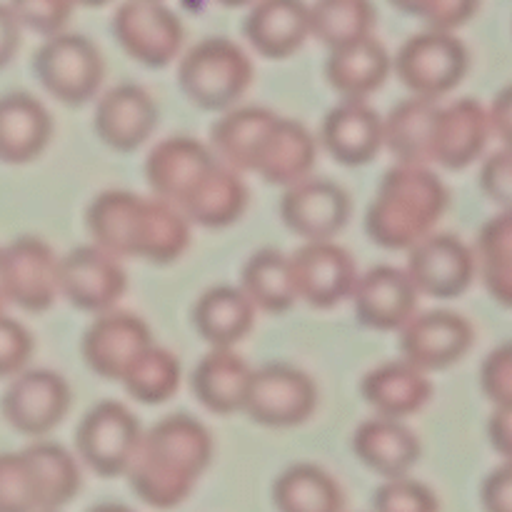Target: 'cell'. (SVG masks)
<instances>
[{
	"label": "cell",
	"instance_id": "obj_1",
	"mask_svg": "<svg viewBox=\"0 0 512 512\" xmlns=\"http://www.w3.org/2000/svg\"><path fill=\"white\" fill-rule=\"evenodd\" d=\"M213 460V435L198 418L178 413L140 435L128 468L133 493L145 505L170 510L183 505Z\"/></svg>",
	"mask_w": 512,
	"mask_h": 512
},
{
	"label": "cell",
	"instance_id": "obj_2",
	"mask_svg": "<svg viewBox=\"0 0 512 512\" xmlns=\"http://www.w3.org/2000/svg\"><path fill=\"white\" fill-rule=\"evenodd\" d=\"M448 205V188L428 165L398 163L383 175L370 200L365 230L383 250H410L435 233Z\"/></svg>",
	"mask_w": 512,
	"mask_h": 512
},
{
	"label": "cell",
	"instance_id": "obj_3",
	"mask_svg": "<svg viewBox=\"0 0 512 512\" xmlns=\"http://www.w3.org/2000/svg\"><path fill=\"white\" fill-rule=\"evenodd\" d=\"M253 63L228 38L200 40L180 58L178 80L185 98L203 110H230L253 85Z\"/></svg>",
	"mask_w": 512,
	"mask_h": 512
},
{
	"label": "cell",
	"instance_id": "obj_4",
	"mask_svg": "<svg viewBox=\"0 0 512 512\" xmlns=\"http://www.w3.org/2000/svg\"><path fill=\"white\" fill-rule=\"evenodd\" d=\"M470 55L463 40L450 30H423L405 40L393 60L400 83L418 98L438 100L453 93L468 75Z\"/></svg>",
	"mask_w": 512,
	"mask_h": 512
},
{
	"label": "cell",
	"instance_id": "obj_5",
	"mask_svg": "<svg viewBox=\"0 0 512 512\" xmlns=\"http://www.w3.org/2000/svg\"><path fill=\"white\" fill-rule=\"evenodd\" d=\"M33 70L55 100L85 105L100 93L105 63L93 40L63 30L45 38L33 58Z\"/></svg>",
	"mask_w": 512,
	"mask_h": 512
},
{
	"label": "cell",
	"instance_id": "obj_6",
	"mask_svg": "<svg viewBox=\"0 0 512 512\" xmlns=\"http://www.w3.org/2000/svg\"><path fill=\"white\" fill-rule=\"evenodd\" d=\"M120 48L148 68H165L183 50L185 28L163 0H125L113 15Z\"/></svg>",
	"mask_w": 512,
	"mask_h": 512
},
{
	"label": "cell",
	"instance_id": "obj_7",
	"mask_svg": "<svg viewBox=\"0 0 512 512\" xmlns=\"http://www.w3.org/2000/svg\"><path fill=\"white\" fill-rule=\"evenodd\" d=\"M140 435L143 428L130 408L118 400H103L80 420L75 445L90 470L103 478H118L128 473Z\"/></svg>",
	"mask_w": 512,
	"mask_h": 512
},
{
	"label": "cell",
	"instance_id": "obj_8",
	"mask_svg": "<svg viewBox=\"0 0 512 512\" xmlns=\"http://www.w3.org/2000/svg\"><path fill=\"white\" fill-rule=\"evenodd\" d=\"M315 405L313 378L293 365L275 363L253 373L243 413L265 428H295L315 413Z\"/></svg>",
	"mask_w": 512,
	"mask_h": 512
},
{
	"label": "cell",
	"instance_id": "obj_9",
	"mask_svg": "<svg viewBox=\"0 0 512 512\" xmlns=\"http://www.w3.org/2000/svg\"><path fill=\"white\" fill-rule=\"evenodd\" d=\"M0 408L10 428L30 438H43L68 415L70 385L55 370L25 368L10 378Z\"/></svg>",
	"mask_w": 512,
	"mask_h": 512
},
{
	"label": "cell",
	"instance_id": "obj_10",
	"mask_svg": "<svg viewBox=\"0 0 512 512\" xmlns=\"http://www.w3.org/2000/svg\"><path fill=\"white\" fill-rule=\"evenodd\" d=\"M128 288L120 258L98 245H80L60 258V295L85 313H108Z\"/></svg>",
	"mask_w": 512,
	"mask_h": 512
},
{
	"label": "cell",
	"instance_id": "obj_11",
	"mask_svg": "<svg viewBox=\"0 0 512 512\" xmlns=\"http://www.w3.org/2000/svg\"><path fill=\"white\" fill-rule=\"evenodd\" d=\"M8 300L28 313H45L60 298V258L38 235H20L3 248Z\"/></svg>",
	"mask_w": 512,
	"mask_h": 512
},
{
	"label": "cell",
	"instance_id": "obj_12",
	"mask_svg": "<svg viewBox=\"0 0 512 512\" xmlns=\"http://www.w3.org/2000/svg\"><path fill=\"white\" fill-rule=\"evenodd\" d=\"M408 275L420 295L438 300L460 298L473 285L475 253L450 233H430L408 250Z\"/></svg>",
	"mask_w": 512,
	"mask_h": 512
},
{
	"label": "cell",
	"instance_id": "obj_13",
	"mask_svg": "<svg viewBox=\"0 0 512 512\" xmlns=\"http://www.w3.org/2000/svg\"><path fill=\"white\" fill-rule=\"evenodd\" d=\"M475 343L473 325L453 310L415 313L400 328V353L425 373L460 363Z\"/></svg>",
	"mask_w": 512,
	"mask_h": 512
},
{
	"label": "cell",
	"instance_id": "obj_14",
	"mask_svg": "<svg viewBox=\"0 0 512 512\" xmlns=\"http://www.w3.org/2000/svg\"><path fill=\"white\" fill-rule=\"evenodd\" d=\"M298 300L318 310H328L350 300L358 280L353 255L335 240H313L290 255Z\"/></svg>",
	"mask_w": 512,
	"mask_h": 512
},
{
	"label": "cell",
	"instance_id": "obj_15",
	"mask_svg": "<svg viewBox=\"0 0 512 512\" xmlns=\"http://www.w3.org/2000/svg\"><path fill=\"white\" fill-rule=\"evenodd\" d=\"M280 218L295 235L313 240H333L350 220V198L338 183L305 178L285 188Z\"/></svg>",
	"mask_w": 512,
	"mask_h": 512
},
{
	"label": "cell",
	"instance_id": "obj_16",
	"mask_svg": "<svg viewBox=\"0 0 512 512\" xmlns=\"http://www.w3.org/2000/svg\"><path fill=\"white\" fill-rule=\"evenodd\" d=\"M418 288L408 270L393 265H375L360 273L350 293L355 318L373 330H400L418 313Z\"/></svg>",
	"mask_w": 512,
	"mask_h": 512
},
{
	"label": "cell",
	"instance_id": "obj_17",
	"mask_svg": "<svg viewBox=\"0 0 512 512\" xmlns=\"http://www.w3.org/2000/svg\"><path fill=\"white\" fill-rule=\"evenodd\" d=\"M153 343L148 323L133 313L108 310L95 315L83 335V358L103 380H118L128 365Z\"/></svg>",
	"mask_w": 512,
	"mask_h": 512
},
{
	"label": "cell",
	"instance_id": "obj_18",
	"mask_svg": "<svg viewBox=\"0 0 512 512\" xmlns=\"http://www.w3.org/2000/svg\"><path fill=\"white\" fill-rule=\"evenodd\" d=\"M93 128L108 148L118 153H133L158 128V105L140 85H115L100 95Z\"/></svg>",
	"mask_w": 512,
	"mask_h": 512
},
{
	"label": "cell",
	"instance_id": "obj_19",
	"mask_svg": "<svg viewBox=\"0 0 512 512\" xmlns=\"http://www.w3.org/2000/svg\"><path fill=\"white\" fill-rule=\"evenodd\" d=\"M318 163V140L298 120L275 118L268 133L260 140L250 163V173L265 183L290 188L300 180L310 178Z\"/></svg>",
	"mask_w": 512,
	"mask_h": 512
},
{
	"label": "cell",
	"instance_id": "obj_20",
	"mask_svg": "<svg viewBox=\"0 0 512 512\" xmlns=\"http://www.w3.org/2000/svg\"><path fill=\"white\" fill-rule=\"evenodd\" d=\"M493 135L490 115L475 98H460L438 108L433 128V163L448 170H463L473 165L488 148Z\"/></svg>",
	"mask_w": 512,
	"mask_h": 512
},
{
	"label": "cell",
	"instance_id": "obj_21",
	"mask_svg": "<svg viewBox=\"0 0 512 512\" xmlns=\"http://www.w3.org/2000/svg\"><path fill=\"white\" fill-rule=\"evenodd\" d=\"M213 150L190 135L165 138L145 160V180L155 198L180 205L200 178L215 165Z\"/></svg>",
	"mask_w": 512,
	"mask_h": 512
},
{
	"label": "cell",
	"instance_id": "obj_22",
	"mask_svg": "<svg viewBox=\"0 0 512 512\" xmlns=\"http://www.w3.org/2000/svg\"><path fill=\"white\" fill-rule=\"evenodd\" d=\"M245 35L265 58H290L310 38V5L305 0H255L245 18Z\"/></svg>",
	"mask_w": 512,
	"mask_h": 512
},
{
	"label": "cell",
	"instance_id": "obj_23",
	"mask_svg": "<svg viewBox=\"0 0 512 512\" xmlns=\"http://www.w3.org/2000/svg\"><path fill=\"white\" fill-rule=\"evenodd\" d=\"M325 150L343 165H365L383 150V118L365 100H343L320 128Z\"/></svg>",
	"mask_w": 512,
	"mask_h": 512
},
{
	"label": "cell",
	"instance_id": "obj_24",
	"mask_svg": "<svg viewBox=\"0 0 512 512\" xmlns=\"http://www.w3.org/2000/svg\"><path fill=\"white\" fill-rule=\"evenodd\" d=\"M363 398L375 415L403 420L420 413L433 398V383L428 373L415 368L405 358L383 363L363 378Z\"/></svg>",
	"mask_w": 512,
	"mask_h": 512
},
{
	"label": "cell",
	"instance_id": "obj_25",
	"mask_svg": "<svg viewBox=\"0 0 512 512\" xmlns=\"http://www.w3.org/2000/svg\"><path fill=\"white\" fill-rule=\"evenodd\" d=\"M248 203L250 193L240 170L215 160L178 208L200 228H228L243 218Z\"/></svg>",
	"mask_w": 512,
	"mask_h": 512
},
{
	"label": "cell",
	"instance_id": "obj_26",
	"mask_svg": "<svg viewBox=\"0 0 512 512\" xmlns=\"http://www.w3.org/2000/svg\"><path fill=\"white\" fill-rule=\"evenodd\" d=\"M255 370L233 348H213L193 370L190 388L205 410L215 415L240 413Z\"/></svg>",
	"mask_w": 512,
	"mask_h": 512
},
{
	"label": "cell",
	"instance_id": "obj_27",
	"mask_svg": "<svg viewBox=\"0 0 512 512\" xmlns=\"http://www.w3.org/2000/svg\"><path fill=\"white\" fill-rule=\"evenodd\" d=\"M393 70V58L373 35L343 48L330 50L325 78L343 100H365L385 85Z\"/></svg>",
	"mask_w": 512,
	"mask_h": 512
},
{
	"label": "cell",
	"instance_id": "obj_28",
	"mask_svg": "<svg viewBox=\"0 0 512 512\" xmlns=\"http://www.w3.org/2000/svg\"><path fill=\"white\" fill-rule=\"evenodd\" d=\"M353 450L360 463L383 475L385 480L408 475L420 460L418 435L403 425V420L383 418V415H375L358 425L353 435Z\"/></svg>",
	"mask_w": 512,
	"mask_h": 512
},
{
	"label": "cell",
	"instance_id": "obj_29",
	"mask_svg": "<svg viewBox=\"0 0 512 512\" xmlns=\"http://www.w3.org/2000/svg\"><path fill=\"white\" fill-rule=\"evenodd\" d=\"M53 118L38 98L8 93L0 98V160L23 165L38 158L50 143Z\"/></svg>",
	"mask_w": 512,
	"mask_h": 512
},
{
	"label": "cell",
	"instance_id": "obj_30",
	"mask_svg": "<svg viewBox=\"0 0 512 512\" xmlns=\"http://www.w3.org/2000/svg\"><path fill=\"white\" fill-rule=\"evenodd\" d=\"M255 305L243 288L215 285L205 290L193 308V325L210 348H233L255 325Z\"/></svg>",
	"mask_w": 512,
	"mask_h": 512
},
{
	"label": "cell",
	"instance_id": "obj_31",
	"mask_svg": "<svg viewBox=\"0 0 512 512\" xmlns=\"http://www.w3.org/2000/svg\"><path fill=\"white\" fill-rule=\"evenodd\" d=\"M438 108L435 100L418 95L400 100L383 120V148H388L398 163H433V128Z\"/></svg>",
	"mask_w": 512,
	"mask_h": 512
},
{
	"label": "cell",
	"instance_id": "obj_32",
	"mask_svg": "<svg viewBox=\"0 0 512 512\" xmlns=\"http://www.w3.org/2000/svg\"><path fill=\"white\" fill-rule=\"evenodd\" d=\"M190 220L175 203L145 198L135 233L133 258L153 265H170L190 248Z\"/></svg>",
	"mask_w": 512,
	"mask_h": 512
},
{
	"label": "cell",
	"instance_id": "obj_33",
	"mask_svg": "<svg viewBox=\"0 0 512 512\" xmlns=\"http://www.w3.org/2000/svg\"><path fill=\"white\" fill-rule=\"evenodd\" d=\"M143 200V195L130 190H105L95 195L85 213V225L93 235V243L115 258H133Z\"/></svg>",
	"mask_w": 512,
	"mask_h": 512
},
{
	"label": "cell",
	"instance_id": "obj_34",
	"mask_svg": "<svg viewBox=\"0 0 512 512\" xmlns=\"http://www.w3.org/2000/svg\"><path fill=\"white\" fill-rule=\"evenodd\" d=\"M278 113L268 108H230L210 130V150L220 163L250 173V163L258 150L260 140L275 123Z\"/></svg>",
	"mask_w": 512,
	"mask_h": 512
},
{
	"label": "cell",
	"instance_id": "obj_35",
	"mask_svg": "<svg viewBox=\"0 0 512 512\" xmlns=\"http://www.w3.org/2000/svg\"><path fill=\"white\" fill-rule=\"evenodd\" d=\"M240 288L255 305V310H265V313H288L298 303L290 255L273 248H263L250 255L243 268Z\"/></svg>",
	"mask_w": 512,
	"mask_h": 512
},
{
	"label": "cell",
	"instance_id": "obj_36",
	"mask_svg": "<svg viewBox=\"0 0 512 512\" xmlns=\"http://www.w3.org/2000/svg\"><path fill=\"white\" fill-rule=\"evenodd\" d=\"M278 512H343L345 495L328 470L310 463L290 465L273 485Z\"/></svg>",
	"mask_w": 512,
	"mask_h": 512
},
{
	"label": "cell",
	"instance_id": "obj_37",
	"mask_svg": "<svg viewBox=\"0 0 512 512\" xmlns=\"http://www.w3.org/2000/svg\"><path fill=\"white\" fill-rule=\"evenodd\" d=\"M23 453L33 468L43 510H60L78 495L83 478H80L78 460L70 450L58 443L40 440L25 448Z\"/></svg>",
	"mask_w": 512,
	"mask_h": 512
},
{
	"label": "cell",
	"instance_id": "obj_38",
	"mask_svg": "<svg viewBox=\"0 0 512 512\" xmlns=\"http://www.w3.org/2000/svg\"><path fill=\"white\" fill-rule=\"evenodd\" d=\"M475 268L495 303L512 308V213H500L483 225L475 248Z\"/></svg>",
	"mask_w": 512,
	"mask_h": 512
},
{
	"label": "cell",
	"instance_id": "obj_39",
	"mask_svg": "<svg viewBox=\"0 0 512 512\" xmlns=\"http://www.w3.org/2000/svg\"><path fill=\"white\" fill-rule=\"evenodd\" d=\"M375 8L370 0H315L310 5V38L330 50L373 35Z\"/></svg>",
	"mask_w": 512,
	"mask_h": 512
},
{
	"label": "cell",
	"instance_id": "obj_40",
	"mask_svg": "<svg viewBox=\"0 0 512 512\" xmlns=\"http://www.w3.org/2000/svg\"><path fill=\"white\" fill-rule=\"evenodd\" d=\"M180 378H183L180 360L168 348H160V345L150 343L128 365L120 383H123L128 395H133L138 403L163 405L178 393Z\"/></svg>",
	"mask_w": 512,
	"mask_h": 512
},
{
	"label": "cell",
	"instance_id": "obj_41",
	"mask_svg": "<svg viewBox=\"0 0 512 512\" xmlns=\"http://www.w3.org/2000/svg\"><path fill=\"white\" fill-rule=\"evenodd\" d=\"M40 490L25 453H0V512H40Z\"/></svg>",
	"mask_w": 512,
	"mask_h": 512
},
{
	"label": "cell",
	"instance_id": "obj_42",
	"mask_svg": "<svg viewBox=\"0 0 512 512\" xmlns=\"http://www.w3.org/2000/svg\"><path fill=\"white\" fill-rule=\"evenodd\" d=\"M375 512H440V503L428 485L408 475L388 478L373 495Z\"/></svg>",
	"mask_w": 512,
	"mask_h": 512
},
{
	"label": "cell",
	"instance_id": "obj_43",
	"mask_svg": "<svg viewBox=\"0 0 512 512\" xmlns=\"http://www.w3.org/2000/svg\"><path fill=\"white\" fill-rule=\"evenodd\" d=\"M8 8L13 10L20 28L50 38L68 28L75 3L73 0H10Z\"/></svg>",
	"mask_w": 512,
	"mask_h": 512
},
{
	"label": "cell",
	"instance_id": "obj_44",
	"mask_svg": "<svg viewBox=\"0 0 512 512\" xmlns=\"http://www.w3.org/2000/svg\"><path fill=\"white\" fill-rule=\"evenodd\" d=\"M480 388L495 408H512V340L485 358L480 368Z\"/></svg>",
	"mask_w": 512,
	"mask_h": 512
},
{
	"label": "cell",
	"instance_id": "obj_45",
	"mask_svg": "<svg viewBox=\"0 0 512 512\" xmlns=\"http://www.w3.org/2000/svg\"><path fill=\"white\" fill-rule=\"evenodd\" d=\"M33 338L23 323L0 310V378H13L28 368Z\"/></svg>",
	"mask_w": 512,
	"mask_h": 512
},
{
	"label": "cell",
	"instance_id": "obj_46",
	"mask_svg": "<svg viewBox=\"0 0 512 512\" xmlns=\"http://www.w3.org/2000/svg\"><path fill=\"white\" fill-rule=\"evenodd\" d=\"M480 188L503 213H512V148L490 155L480 168Z\"/></svg>",
	"mask_w": 512,
	"mask_h": 512
},
{
	"label": "cell",
	"instance_id": "obj_47",
	"mask_svg": "<svg viewBox=\"0 0 512 512\" xmlns=\"http://www.w3.org/2000/svg\"><path fill=\"white\" fill-rule=\"evenodd\" d=\"M480 8V0H425L418 18L433 30H455L468 23Z\"/></svg>",
	"mask_w": 512,
	"mask_h": 512
},
{
	"label": "cell",
	"instance_id": "obj_48",
	"mask_svg": "<svg viewBox=\"0 0 512 512\" xmlns=\"http://www.w3.org/2000/svg\"><path fill=\"white\" fill-rule=\"evenodd\" d=\"M480 500L485 512H512V463L500 465L485 478Z\"/></svg>",
	"mask_w": 512,
	"mask_h": 512
},
{
	"label": "cell",
	"instance_id": "obj_49",
	"mask_svg": "<svg viewBox=\"0 0 512 512\" xmlns=\"http://www.w3.org/2000/svg\"><path fill=\"white\" fill-rule=\"evenodd\" d=\"M488 438L495 453L512 463V408H495L488 420Z\"/></svg>",
	"mask_w": 512,
	"mask_h": 512
},
{
	"label": "cell",
	"instance_id": "obj_50",
	"mask_svg": "<svg viewBox=\"0 0 512 512\" xmlns=\"http://www.w3.org/2000/svg\"><path fill=\"white\" fill-rule=\"evenodd\" d=\"M488 115L493 133L503 140L505 148H512V83L495 95Z\"/></svg>",
	"mask_w": 512,
	"mask_h": 512
},
{
	"label": "cell",
	"instance_id": "obj_51",
	"mask_svg": "<svg viewBox=\"0 0 512 512\" xmlns=\"http://www.w3.org/2000/svg\"><path fill=\"white\" fill-rule=\"evenodd\" d=\"M20 45V23L8 3H0V70L13 60Z\"/></svg>",
	"mask_w": 512,
	"mask_h": 512
},
{
	"label": "cell",
	"instance_id": "obj_52",
	"mask_svg": "<svg viewBox=\"0 0 512 512\" xmlns=\"http://www.w3.org/2000/svg\"><path fill=\"white\" fill-rule=\"evenodd\" d=\"M390 3H393L398 10H403V13L415 15V18H418V13H420V8H423L425 0H390Z\"/></svg>",
	"mask_w": 512,
	"mask_h": 512
},
{
	"label": "cell",
	"instance_id": "obj_53",
	"mask_svg": "<svg viewBox=\"0 0 512 512\" xmlns=\"http://www.w3.org/2000/svg\"><path fill=\"white\" fill-rule=\"evenodd\" d=\"M8 288H5V265H3V248H0V310L8 305Z\"/></svg>",
	"mask_w": 512,
	"mask_h": 512
},
{
	"label": "cell",
	"instance_id": "obj_54",
	"mask_svg": "<svg viewBox=\"0 0 512 512\" xmlns=\"http://www.w3.org/2000/svg\"><path fill=\"white\" fill-rule=\"evenodd\" d=\"M88 512H135V510L125 508V505H118V503H103V505H95V508H90Z\"/></svg>",
	"mask_w": 512,
	"mask_h": 512
},
{
	"label": "cell",
	"instance_id": "obj_55",
	"mask_svg": "<svg viewBox=\"0 0 512 512\" xmlns=\"http://www.w3.org/2000/svg\"><path fill=\"white\" fill-rule=\"evenodd\" d=\"M218 3L225 8H243V5H253L255 0H218Z\"/></svg>",
	"mask_w": 512,
	"mask_h": 512
},
{
	"label": "cell",
	"instance_id": "obj_56",
	"mask_svg": "<svg viewBox=\"0 0 512 512\" xmlns=\"http://www.w3.org/2000/svg\"><path fill=\"white\" fill-rule=\"evenodd\" d=\"M75 5H85V8H100V5L110 3V0H73Z\"/></svg>",
	"mask_w": 512,
	"mask_h": 512
},
{
	"label": "cell",
	"instance_id": "obj_57",
	"mask_svg": "<svg viewBox=\"0 0 512 512\" xmlns=\"http://www.w3.org/2000/svg\"><path fill=\"white\" fill-rule=\"evenodd\" d=\"M40 512H58V510H40Z\"/></svg>",
	"mask_w": 512,
	"mask_h": 512
}]
</instances>
